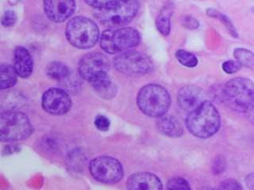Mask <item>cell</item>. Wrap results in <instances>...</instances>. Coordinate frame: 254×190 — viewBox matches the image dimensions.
Returning a JSON list of instances; mask_svg holds the SVG:
<instances>
[{
  "instance_id": "3957f363",
  "label": "cell",
  "mask_w": 254,
  "mask_h": 190,
  "mask_svg": "<svg viewBox=\"0 0 254 190\" xmlns=\"http://www.w3.org/2000/svg\"><path fill=\"white\" fill-rule=\"evenodd\" d=\"M137 103L140 110L147 116L161 117L169 110L170 95L161 86L149 84L139 91Z\"/></svg>"
},
{
  "instance_id": "ba28073f",
  "label": "cell",
  "mask_w": 254,
  "mask_h": 190,
  "mask_svg": "<svg viewBox=\"0 0 254 190\" xmlns=\"http://www.w3.org/2000/svg\"><path fill=\"white\" fill-rule=\"evenodd\" d=\"M114 64L119 72L129 76L145 75L153 68V63L146 55L135 51L119 54Z\"/></svg>"
},
{
  "instance_id": "d4e9b609",
  "label": "cell",
  "mask_w": 254,
  "mask_h": 190,
  "mask_svg": "<svg viewBox=\"0 0 254 190\" xmlns=\"http://www.w3.org/2000/svg\"><path fill=\"white\" fill-rule=\"evenodd\" d=\"M165 190H190V189L189 182L184 178L177 177L169 181Z\"/></svg>"
},
{
  "instance_id": "30bf717a",
  "label": "cell",
  "mask_w": 254,
  "mask_h": 190,
  "mask_svg": "<svg viewBox=\"0 0 254 190\" xmlns=\"http://www.w3.org/2000/svg\"><path fill=\"white\" fill-rule=\"evenodd\" d=\"M109 60L107 56L99 52H91L82 58L79 63V73L83 79L91 82L108 75Z\"/></svg>"
},
{
  "instance_id": "ac0fdd59",
  "label": "cell",
  "mask_w": 254,
  "mask_h": 190,
  "mask_svg": "<svg viewBox=\"0 0 254 190\" xmlns=\"http://www.w3.org/2000/svg\"><path fill=\"white\" fill-rule=\"evenodd\" d=\"M18 75L14 67L6 63L0 64V90L8 89L17 83Z\"/></svg>"
},
{
  "instance_id": "9a60e30c",
  "label": "cell",
  "mask_w": 254,
  "mask_h": 190,
  "mask_svg": "<svg viewBox=\"0 0 254 190\" xmlns=\"http://www.w3.org/2000/svg\"><path fill=\"white\" fill-rule=\"evenodd\" d=\"M14 67L16 73L20 77H30L34 69V62L31 55L26 48L18 47L14 51Z\"/></svg>"
},
{
  "instance_id": "4316f807",
  "label": "cell",
  "mask_w": 254,
  "mask_h": 190,
  "mask_svg": "<svg viewBox=\"0 0 254 190\" xmlns=\"http://www.w3.org/2000/svg\"><path fill=\"white\" fill-rule=\"evenodd\" d=\"M110 120L105 116L99 115L95 120V125L99 130L107 131L110 128Z\"/></svg>"
},
{
  "instance_id": "8992f818",
  "label": "cell",
  "mask_w": 254,
  "mask_h": 190,
  "mask_svg": "<svg viewBox=\"0 0 254 190\" xmlns=\"http://www.w3.org/2000/svg\"><path fill=\"white\" fill-rule=\"evenodd\" d=\"M140 34L133 28L109 29L103 32L100 46L107 53L115 54L136 47L140 43Z\"/></svg>"
},
{
  "instance_id": "f1b7e54d",
  "label": "cell",
  "mask_w": 254,
  "mask_h": 190,
  "mask_svg": "<svg viewBox=\"0 0 254 190\" xmlns=\"http://www.w3.org/2000/svg\"><path fill=\"white\" fill-rule=\"evenodd\" d=\"M218 190H242V186L234 180H226L222 182Z\"/></svg>"
},
{
  "instance_id": "7402d4cb",
  "label": "cell",
  "mask_w": 254,
  "mask_h": 190,
  "mask_svg": "<svg viewBox=\"0 0 254 190\" xmlns=\"http://www.w3.org/2000/svg\"><path fill=\"white\" fill-rule=\"evenodd\" d=\"M176 57L181 64L187 67H194L198 64L196 56L186 50H178L176 53Z\"/></svg>"
},
{
  "instance_id": "603a6c76",
  "label": "cell",
  "mask_w": 254,
  "mask_h": 190,
  "mask_svg": "<svg viewBox=\"0 0 254 190\" xmlns=\"http://www.w3.org/2000/svg\"><path fill=\"white\" fill-rule=\"evenodd\" d=\"M127 0H84V2L95 10L111 7Z\"/></svg>"
},
{
  "instance_id": "d6986e66",
  "label": "cell",
  "mask_w": 254,
  "mask_h": 190,
  "mask_svg": "<svg viewBox=\"0 0 254 190\" xmlns=\"http://www.w3.org/2000/svg\"><path fill=\"white\" fill-rule=\"evenodd\" d=\"M46 72L49 77L57 80L64 81L70 75V70L65 64L60 62H53L48 65Z\"/></svg>"
},
{
  "instance_id": "4dcf8cb0",
  "label": "cell",
  "mask_w": 254,
  "mask_h": 190,
  "mask_svg": "<svg viewBox=\"0 0 254 190\" xmlns=\"http://www.w3.org/2000/svg\"><path fill=\"white\" fill-rule=\"evenodd\" d=\"M224 159L222 158H217L215 160V163L214 164V171L216 173L223 172L224 170Z\"/></svg>"
},
{
  "instance_id": "cb8c5ba5",
  "label": "cell",
  "mask_w": 254,
  "mask_h": 190,
  "mask_svg": "<svg viewBox=\"0 0 254 190\" xmlns=\"http://www.w3.org/2000/svg\"><path fill=\"white\" fill-rule=\"evenodd\" d=\"M208 14L210 17H214V18H217L220 20L221 22L224 24L226 27L228 29L230 34H232L235 38L238 37L236 30L234 29L232 22L230 21V18H227L225 14H222V13L217 11V10H213V9L208 10Z\"/></svg>"
},
{
  "instance_id": "ffe728a7",
  "label": "cell",
  "mask_w": 254,
  "mask_h": 190,
  "mask_svg": "<svg viewBox=\"0 0 254 190\" xmlns=\"http://www.w3.org/2000/svg\"><path fill=\"white\" fill-rule=\"evenodd\" d=\"M172 14H173V11L171 10V7L169 6L165 7V6L156 20V26H157V30L163 36H165V37L170 34V18Z\"/></svg>"
},
{
  "instance_id": "7a4b0ae2",
  "label": "cell",
  "mask_w": 254,
  "mask_h": 190,
  "mask_svg": "<svg viewBox=\"0 0 254 190\" xmlns=\"http://www.w3.org/2000/svg\"><path fill=\"white\" fill-rule=\"evenodd\" d=\"M221 97L230 109L239 113H250L254 109V87L250 79H233L221 90Z\"/></svg>"
},
{
  "instance_id": "83f0119b",
  "label": "cell",
  "mask_w": 254,
  "mask_h": 190,
  "mask_svg": "<svg viewBox=\"0 0 254 190\" xmlns=\"http://www.w3.org/2000/svg\"><path fill=\"white\" fill-rule=\"evenodd\" d=\"M240 67L239 63L234 60H228L222 64V69L227 74L235 73L240 69Z\"/></svg>"
},
{
  "instance_id": "52a82bcc",
  "label": "cell",
  "mask_w": 254,
  "mask_h": 190,
  "mask_svg": "<svg viewBox=\"0 0 254 190\" xmlns=\"http://www.w3.org/2000/svg\"><path fill=\"white\" fill-rule=\"evenodd\" d=\"M139 9L137 0H127L105 9L95 10V18L110 29L126 26L132 21Z\"/></svg>"
},
{
  "instance_id": "7c38bea8",
  "label": "cell",
  "mask_w": 254,
  "mask_h": 190,
  "mask_svg": "<svg viewBox=\"0 0 254 190\" xmlns=\"http://www.w3.org/2000/svg\"><path fill=\"white\" fill-rule=\"evenodd\" d=\"M44 9L52 22H63L75 11V0H44Z\"/></svg>"
},
{
  "instance_id": "277c9868",
  "label": "cell",
  "mask_w": 254,
  "mask_h": 190,
  "mask_svg": "<svg viewBox=\"0 0 254 190\" xmlns=\"http://www.w3.org/2000/svg\"><path fill=\"white\" fill-rule=\"evenodd\" d=\"M65 35L71 46L80 49H87L97 43L99 30L92 20L78 16L67 22Z\"/></svg>"
},
{
  "instance_id": "484cf974",
  "label": "cell",
  "mask_w": 254,
  "mask_h": 190,
  "mask_svg": "<svg viewBox=\"0 0 254 190\" xmlns=\"http://www.w3.org/2000/svg\"><path fill=\"white\" fill-rule=\"evenodd\" d=\"M1 22H2V26L5 27H10V26H14L17 22V15L13 10H7L2 15Z\"/></svg>"
},
{
  "instance_id": "8fae6325",
  "label": "cell",
  "mask_w": 254,
  "mask_h": 190,
  "mask_svg": "<svg viewBox=\"0 0 254 190\" xmlns=\"http://www.w3.org/2000/svg\"><path fill=\"white\" fill-rule=\"evenodd\" d=\"M43 109L53 115H64L71 109L69 95L59 88H51L45 92L42 97Z\"/></svg>"
},
{
  "instance_id": "f546056e",
  "label": "cell",
  "mask_w": 254,
  "mask_h": 190,
  "mask_svg": "<svg viewBox=\"0 0 254 190\" xmlns=\"http://www.w3.org/2000/svg\"><path fill=\"white\" fill-rule=\"evenodd\" d=\"M183 25L189 29H195L198 26V21L190 16L185 17V18L183 19Z\"/></svg>"
},
{
  "instance_id": "4fadbf2b",
  "label": "cell",
  "mask_w": 254,
  "mask_h": 190,
  "mask_svg": "<svg viewBox=\"0 0 254 190\" xmlns=\"http://www.w3.org/2000/svg\"><path fill=\"white\" fill-rule=\"evenodd\" d=\"M177 101L183 110L190 113L204 101V93L196 86H186L179 91Z\"/></svg>"
},
{
  "instance_id": "9c48e42d",
  "label": "cell",
  "mask_w": 254,
  "mask_h": 190,
  "mask_svg": "<svg viewBox=\"0 0 254 190\" xmlns=\"http://www.w3.org/2000/svg\"><path fill=\"white\" fill-rule=\"evenodd\" d=\"M90 172L95 179L106 184H113L121 180L123 169L121 163L109 156L94 158L89 166Z\"/></svg>"
},
{
  "instance_id": "6da1fadb",
  "label": "cell",
  "mask_w": 254,
  "mask_h": 190,
  "mask_svg": "<svg viewBox=\"0 0 254 190\" xmlns=\"http://www.w3.org/2000/svg\"><path fill=\"white\" fill-rule=\"evenodd\" d=\"M220 125L218 109L208 101H203L187 117V128L193 136L198 138L212 137L218 132Z\"/></svg>"
},
{
  "instance_id": "5b68a950",
  "label": "cell",
  "mask_w": 254,
  "mask_h": 190,
  "mask_svg": "<svg viewBox=\"0 0 254 190\" xmlns=\"http://www.w3.org/2000/svg\"><path fill=\"white\" fill-rule=\"evenodd\" d=\"M32 132L31 123L26 114L17 111L0 113V142L23 141Z\"/></svg>"
},
{
  "instance_id": "1f68e13d",
  "label": "cell",
  "mask_w": 254,
  "mask_h": 190,
  "mask_svg": "<svg viewBox=\"0 0 254 190\" xmlns=\"http://www.w3.org/2000/svg\"><path fill=\"white\" fill-rule=\"evenodd\" d=\"M247 179H248V182H247V186H249V187H250L251 190H253L254 189V174H250V175H249L248 177H247Z\"/></svg>"
},
{
  "instance_id": "44dd1931",
  "label": "cell",
  "mask_w": 254,
  "mask_h": 190,
  "mask_svg": "<svg viewBox=\"0 0 254 190\" xmlns=\"http://www.w3.org/2000/svg\"><path fill=\"white\" fill-rule=\"evenodd\" d=\"M234 57L239 65L253 69L254 66V55L252 51L245 48H237L234 50Z\"/></svg>"
},
{
  "instance_id": "2e32d148",
  "label": "cell",
  "mask_w": 254,
  "mask_h": 190,
  "mask_svg": "<svg viewBox=\"0 0 254 190\" xmlns=\"http://www.w3.org/2000/svg\"><path fill=\"white\" fill-rule=\"evenodd\" d=\"M159 132L165 136L170 137H179L183 133L182 126L174 117L162 116L157 122Z\"/></svg>"
},
{
  "instance_id": "5bb4252c",
  "label": "cell",
  "mask_w": 254,
  "mask_h": 190,
  "mask_svg": "<svg viewBox=\"0 0 254 190\" xmlns=\"http://www.w3.org/2000/svg\"><path fill=\"white\" fill-rule=\"evenodd\" d=\"M127 190H162L161 180L151 173H137L127 182Z\"/></svg>"
},
{
  "instance_id": "e0dca14e",
  "label": "cell",
  "mask_w": 254,
  "mask_h": 190,
  "mask_svg": "<svg viewBox=\"0 0 254 190\" xmlns=\"http://www.w3.org/2000/svg\"><path fill=\"white\" fill-rule=\"evenodd\" d=\"M90 83L98 95L103 98H112L116 95V87L111 82L108 75H103Z\"/></svg>"
}]
</instances>
